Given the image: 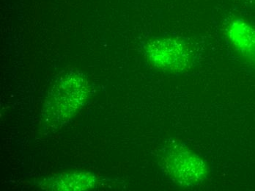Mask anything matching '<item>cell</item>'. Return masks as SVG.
I'll return each instance as SVG.
<instances>
[{"label": "cell", "instance_id": "cell-1", "mask_svg": "<svg viewBox=\"0 0 255 191\" xmlns=\"http://www.w3.org/2000/svg\"><path fill=\"white\" fill-rule=\"evenodd\" d=\"M89 94V83L82 74H65L52 87L46 99L43 109L45 122L51 127L68 123L84 106Z\"/></svg>", "mask_w": 255, "mask_h": 191}, {"label": "cell", "instance_id": "cell-2", "mask_svg": "<svg viewBox=\"0 0 255 191\" xmlns=\"http://www.w3.org/2000/svg\"><path fill=\"white\" fill-rule=\"evenodd\" d=\"M147 60L158 69L183 73L191 67L194 53L190 45L180 37L166 35L153 38L144 47Z\"/></svg>", "mask_w": 255, "mask_h": 191}, {"label": "cell", "instance_id": "cell-3", "mask_svg": "<svg viewBox=\"0 0 255 191\" xmlns=\"http://www.w3.org/2000/svg\"><path fill=\"white\" fill-rule=\"evenodd\" d=\"M164 163L169 177L181 186H197L206 177L207 168L204 161L198 155L179 144L167 147Z\"/></svg>", "mask_w": 255, "mask_h": 191}, {"label": "cell", "instance_id": "cell-4", "mask_svg": "<svg viewBox=\"0 0 255 191\" xmlns=\"http://www.w3.org/2000/svg\"><path fill=\"white\" fill-rule=\"evenodd\" d=\"M226 31L237 52L255 65V28L246 20L235 18L230 21Z\"/></svg>", "mask_w": 255, "mask_h": 191}, {"label": "cell", "instance_id": "cell-5", "mask_svg": "<svg viewBox=\"0 0 255 191\" xmlns=\"http://www.w3.org/2000/svg\"><path fill=\"white\" fill-rule=\"evenodd\" d=\"M96 184V175L91 172H66L43 182L41 188L50 191H85L92 189Z\"/></svg>", "mask_w": 255, "mask_h": 191}]
</instances>
